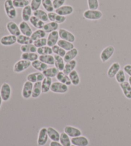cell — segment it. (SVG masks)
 <instances>
[{
    "instance_id": "obj_1",
    "label": "cell",
    "mask_w": 131,
    "mask_h": 146,
    "mask_svg": "<svg viewBox=\"0 0 131 146\" xmlns=\"http://www.w3.org/2000/svg\"><path fill=\"white\" fill-rule=\"evenodd\" d=\"M4 9L5 14L9 19L13 20L17 17L16 8L13 4L12 0H5L4 3Z\"/></svg>"
},
{
    "instance_id": "obj_2",
    "label": "cell",
    "mask_w": 131,
    "mask_h": 146,
    "mask_svg": "<svg viewBox=\"0 0 131 146\" xmlns=\"http://www.w3.org/2000/svg\"><path fill=\"white\" fill-rule=\"evenodd\" d=\"M103 16V12L99 10H86L83 13L85 19L90 21H97Z\"/></svg>"
},
{
    "instance_id": "obj_3",
    "label": "cell",
    "mask_w": 131,
    "mask_h": 146,
    "mask_svg": "<svg viewBox=\"0 0 131 146\" xmlns=\"http://www.w3.org/2000/svg\"><path fill=\"white\" fill-rule=\"evenodd\" d=\"M30 66H31V62L21 59L14 64L13 71L15 73H21L27 70Z\"/></svg>"
},
{
    "instance_id": "obj_4",
    "label": "cell",
    "mask_w": 131,
    "mask_h": 146,
    "mask_svg": "<svg viewBox=\"0 0 131 146\" xmlns=\"http://www.w3.org/2000/svg\"><path fill=\"white\" fill-rule=\"evenodd\" d=\"M69 90V86L60 82H55L52 83L51 91L56 94H65Z\"/></svg>"
},
{
    "instance_id": "obj_5",
    "label": "cell",
    "mask_w": 131,
    "mask_h": 146,
    "mask_svg": "<svg viewBox=\"0 0 131 146\" xmlns=\"http://www.w3.org/2000/svg\"><path fill=\"white\" fill-rule=\"evenodd\" d=\"M12 94V88L8 83H3L0 88V95L3 101H9Z\"/></svg>"
},
{
    "instance_id": "obj_6",
    "label": "cell",
    "mask_w": 131,
    "mask_h": 146,
    "mask_svg": "<svg viewBox=\"0 0 131 146\" xmlns=\"http://www.w3.org/2000/svg\"><path fill=\"white\" fill-rule=\"evenodd\" d=\"M114 53V48L112 46H108L105 48L101 51L100 54V58L103 62H106L113 56Z\"/></svg>"
},
{
    "instance_id": "obj_7",
    "label": "cell",
    "mask_w": 131,
    "mask_h": 146,
    "mask_svg": "<svg viewBox=\"0 0 131 146\" xmlns=\"http://www.w3.org/2000/svg\"><path fill=\"white\" fill-rule=\"evenodd\" d=\"M33 88V83H31L29 81H26L23 85L22 89V96L24 99L28 100L30 98L32 95V91Z\"/></svg>"
},
{
    "instance_id": "obj_8",
    "label": "cell",
    "mask_w": 131,
    "mask_h": 146,
    "mask_svg": "<svg viewBox=\"0 0 131 146\" xmlns=\"http://www.w3.org/2000/svg\"><path fill=\"white\" fill-rule=\"evenodd\" d=\"M48 129L46 127H42L40 129L37 139V145L38 146L45 145L48 140Z\"/></svg>"
},
{
    "instance_id": "obj_9",
    "label": "cell",
    "mask_w": 131,
    "mask_h": 146,
    "mask_svg": "<svg viewBox=\"0 0 131 146\" xmlns=\"http://www.w3.org/2000/svg\"><path fill=\"white\" fill-rule=\"evenodd\" d=\"M7 29L10 35L18 36L21 35V33L19 26L14 21H9L7 23Z\"/></svg>"
},
{
    "instance_id": "obj_10",
    "label": "cell",
    "mask_w": 131,
    "mask_h": 146,
    "mask_svg": "<svg viewBox=\"0 0 131 146\" xmlns=\"http://www.w3.org/2000/svg\"><path fill=\"white\" fill-rule=\"evenodd\" d=\"M60 38L62 40L69 41L70 42L74 43L75 41V36L72 32L69 30H65L64 28H61L58 31Z\"/></svg>"
},
{
    "instance_id": "obj_11",
    "label": "cell",
    "mask_w": 131,
    "mask_h": 146,
    "mask_svg": "<svg viewBox=\"0 0 131 146\" xmlns=\"http://www.w3.org/2000/svg\"><path fill=\"white\" fill-rule=\"evenodd\" d=\"M15 43H17V36L14 35H4L0 38V44L3 46H11Z\"/></svg>"
},
{
    "instance_id": "obj_12",
    "label": "cell",
    "mask_w": 131,
    "mask_h": 146,
    "mask_svg": "<svg viewBox=\"0 0 131 146\" xmlns=\"http://www.w3.org/2000/svg\"><path fill=\"white\" fill-rule=\"evenodd\" d=\"M45 76H44V74L42 72H35L29 74L27 77H26V80L33 83H35L36 82H42L44 80Z\"/></svg>"
},
{
    "instance_id": "obj_13",
    "label": "cell",
    "mask_w": 131,
    "mask_h": 146,
    "mask_svg": "<svg viewBox=\"0 0 131 146\" xmlns=\"http://www.w3.org/2000/svg\"><path fill=\"white\" fill-rule=\"evenodd\" d=\"M64 132L71 138L77 137L82 135V132L79 129L71 126H65L64 127Z\"/></svg>"
},
{
    "instance_id": "obj_14",
    "label": "cell",
    "mask_w": 131,
    "mask_h": 146,
    "mask_svg": "<svg viewBox=\"0 0 131 146\" xmlns=\"http://www.w3.org/2000/svg\"><path fill=\"white\" fill-rule=\"evenodd\" d=\"M59 38L60 35L58 31H54V32L49 33L48 38H47V41H48L47 46L52 48L54 46L56 45L59 40Z\"/></svg>"
},
{
    "instance_id": "obj_15",
    "label": "cell",
    "mask_w": 131,
    "mask_h": 146,
    "mask_svg": "<svg viewBox=\"0 0 131 146\" xmlns=\"http://www.w3.org/2000/svg\"><path fill=\"white\" fill-rule=\"evenodd\" d=\"M56 13L62 16L66 17L67 15H71L74 12V8L70 5H64L59 9L55 10Z\"/></svg>"
},
{
    "instance_id": "obj_16",
    "label": "cell",
    "mask_w": 131,
    "mask_h": 146,
    "mask_svg": "<svg viewBox=\"0 0 131 146\" xmlns=\"http://www.w3.org/2000/svg\"><path fill=\"white\" fill-rule=\"evenodd\" d=\"M48 17L50 21L56 23L58 24H62L66 21V17L62 16L54 12L48 13Z\"/></svg>"
},
{
    "instance_id": "obj_17",
    "label": "cell",
    "mask_w": 131,
    "mask_h": 146,
    "mask_svg": "<svg viewBox=\"0 0 131 146\" xmlns=\"http://www.w3.org/2000/svg\"><path fill=\"white\" fill-rule=\"evenodd\" d=\"M71 143L72 145L75 146H88L89 144V140L87 138L82 136L72 138Z\"/></svg>"
},
{
    "instance_id": "obj_18",
    "label": "cell",
    "mask_w": 131,
    "mask_h": 146,
    "mask_svg": "<svg viewBox=\"0 0 131 146\" xmlns=\"http://www.w3.org/2000/svg\"><path fill=\"white\" fill-rule=\"evenodd\" d=\"M19 26L21 33L22 35L28 36H31V35H32L33 33L32 29H31L30 26L29 25V24L27 22L22 21H21L19 23Z\"/></svg>"
},
{
    "instance_id": "obj_19",
    "label": "cell",
    "mask_w": 131,
    "mask_h": 146,
    "mask_svg": "<svg viewBox=\"0 0 131 146\" xmlns=\"http://www.w3.org/2000/svg\"><path fill=\"white\" fill-rule=\"evenodd\" d=\"M120 70V64L118 62H114V63H112L111 65V66H110L109 68L108 69V71L107 72V76L109 78H115V76L116 75L118 72Z\"/></svg>"
},
{
    "instance_id": "obj_20",
    "label": "cell",
    "mask_w": 131,
    "mask_h": 146,
    "mask_svg": "<svg viewBox=\"0 0 131 146\" xmlns=\"http://www.w3.org/2000/svg\"><path fill=\"white\" fill-rule=\"evenodd\" d=\"M56 80L58 81V82L64 83L65 85H66L67 86H70L72 85L71 81H70L69 75L65 74L63 71H59V72L58 73V74L56 75Z\"/></svg>"
},
{
    "instance_id": "obj_21",
    "label": "cell",
    "mask_w": 131,
    "mask_h": 146,
    "mask_svg": "<svg viewBox=\"0 0 131 146\" xmlns=\"http://www.w3.org/2000/svg\"><path fill=\"white\" fill-rule=\"evenodd\" d=\"M120 87L123 92L125 97L128 100H131V87L129 82H126L120 83Z\"/></svg>"
},
{
    "instance_id": "obj_22",
    "label": "cell",
    "mask_w": 131,
    "mask_h": 146,
    "mask_svg": "<svg viewBox=\"0 0 131 146\" xmlns=\"http://www.w3.org/2000/svg\"><path fill=\"white\" fill-rule=\"evenodd\" d=\"M47 129H48V135L49 139L52 141L59 142L60 139V133L52 127H48Z\"/></svg>"
},
{
    "instance_id": "obj_23",
    "label": "cell",
    "mask_w": 131,
    "mask_h": 146,
    "mask_svg": "<svg viewBox=\"0 0 131 146\" xmlns=\"http://www.w3.org/2000/svg\"><path fill=\"white\" fill-rule=\"evenodd\" d=\"M33 12V11L31 9L30 5H28V6L22 9L21 12V17L22 21L26 22L30 21V18L32 17Z\"/></svg>"
},
{
    "instance_id": "obj_24",
    "label": "cell",
    "mask_w": 131,
    "mask_h": 146,
    "mask_svg": "<svg viewBox=\"0 0 131 146\" xmlns=\"http://www.w3.org/2000/svg\"><path fill=\"white\" fill-rule=\"evenodd\" d=\"M78 50L76 48H74L71 49V50L68 51L66 52V54H65V56L64 57V61L65 63H67V62H69L72 60H74L75 57L78 55Z\"/></svg>"
},
{
    "instance_id": "obj_25",
    "label": "cell",
    "mask_w": 131,
    "mask_h": 146,
    "mask_svg": "<svg viewBox=\"0 0 131 146\" xmlns=\"http://www.w3.org/2000/svg\"><path fill=\"white\" fill-rule=\"evenodd\" d=\"M31 66L33 69H36V71L42 72L48 68V65L44 64V62H41L40 60H36L31 62Z\"/></svg>"
},
{
    "instance_id": "obj_26",
    "label": "cell",
    "mask_w": 131,
    "mask_h": 146,
    "mask_svg": "<svg viewBox=\"0 0 131 146\" xmlns=\"http://www.w3.org/2000/svg\"><path fill=\"white\" fill-rule=\"evenodd\" d=\"M30 22L31 23V25L33 26L34 28H36V29H43L44 26L46 25V23L42 21L39 19L38 18H37L34 15H32V17L30 18Z\"/></svg>"
},
{
    "instance_id": "obj_27",
    "label": "cell",
    "mask_w": 131,
    "mask_h": 146,
    "mask_svg": "<svg viewBox=\"0 0 131 146\" xmlns=\"http://www.w3.org/2000/svg\"><path fill=\"white\" fill-rule=\"evenodd\" d=\"M54 56V66L59 71H63L64 69V67L65 66V62L64 61V59L63 57L58 56V55H55Z\"/></svg>"
},
{
    "instance_id": "obj_28",
    "label": "cell",
    "mask_w": 131,
    "mask_h": 146,
    "mask_svg": "<svg viewBox=\"0 0 131 146\" xmlns=\"http://www.w3.org/2000/svg\"><path fill=\"white\" fill-rule=\"evenodd\" d=\"M33 15L34 16L38 18L39 19H40L44 22H48L49 21V17H48V13H47L46 11H44L43 10L39 9L34 11L33 12Z\"/></svg>"
},
{
    "instance_id": "obj_29",
    "label": "cell",
    "mask_w": 131,
    "mask_h": 146,
    "mask_svg": "<svg viewBox=\"0 0 131 146\" xmlns=\"http://www.w3.org/2000/svg\"><path fill=\"white\" fill-rule=\"evenodd\" d=\"M52 78L45 77L42 82V93H48L51 90V87L52 83Z\"/></svg>"
},
{
    "instance_id": "obj_30",
    "label": "cell",
    "mask_w": 131,
    "mask_h": 146,
    "mask_svg": "<svg viewBox=\"0 0 131 146\" xmlns=\"http://www.w3.org/2000/svg\"><path fill=\"white\" fill-rule=\"evenodd\" d=\"M59 28V24H58L56 23L51 22L46 23L45 26L43 28V30L45 31L46 33H50L54 31H57Z\"/></svg>"
},
{
    "instance_id": "obj_31",
    "label": "cell",
    "mask_w": 131,
    "mask_h": 146,
    "mask_svg": "<svg viewBox=\"0 0 131 146\" xmlns=\"http://www.w3.org/2000/svg\"><path fill=\"white\" fill-rule=\"evenodd\" d=\"M57 45L61 47V48L62 49H64V50L67 51L74 48V44L72 42H70L67 40H62V39H60V40H58Z\"/></svg>"
},
{
    "instance_id": "obj_32",
    "label": "cell",
    "mask_w": 131,
    "mask_h": 146,
    "mask_svg": "<svg viewBox=\"0 0 131 146\" xmlns=\"http://www.w3.org/2000/svg\"><path fill=\"white\" fill-rule=\"evenodd\" d=\"M33 40L31 39V36H26L24 35H20L17 36V43L20 45H26V44H33Z\"/></svg>"
},
{
    "instance_id": "obj_33",
    "label": "cell",
    "mask_w": 131,
    "mask_h": 146,
    "mask_svg": "<svg viewBox=\"0 0 131 146\" xmlns=\"http://www.w3.org/2000/svg\"><path fill=\"white\" fill-rule=\"evenodd\" d=\"M38 60L44 62L48 66H53L54 65V56L52 54H47V55H40Z\"/></svg>"
},
{
    "instance_id": "obj_34",
    "label": "cell",
    "mask_w": 131,
    "mask_h": 146,
    "mask_svg": "<svg viewBox=\"0 0 131 146\" xmlns=\"http://www.w3.org/2000/svg\"><path fill=\"white\" fill-rule=\"evenodd\" d=\"M77 66V62L76 60H72L69 62H67V63L65 64V66L64 67V69L63 72H64L65 74L67 75H69L70 72L75 70V67Z\"/></svg>"
},
{
    "instance_id": "obj_35",
    "label": "cell",
    "mask_w": 131,
    "mask_h": 146,
    "mask_svg": "<svg viewBox=\"0 0 131 146\" xmlns=\"http://www.w3.org/2000/svg\"><path fill=\"white\" fill-rule=\"evenodd\" d=\"M38 54L36 53H22L21 56V59L30 61L31 62L36 60L38 59Z\"/></svg>"
},
{
    "instance_id": "obj_36",
    "label": "cell",
    "mask_w": 131,
    "mask_h": 146,
    "mask_svg": "<svg viewBox=\"0 0 131 146\" xmlns=\"http://www.w3.org/2000/svg\"><path fill=\"white\" fill-rule=\"evenodd\" d=\"M42 92V82H36L34 83L31 98L34 99L38 98L40 96Z\"/></svg>"
},
{
    "instance_id": "obj_37",
    "label": "cell",
    "mask_w": 131,
    "mask_h": 146,
    "mask_svg": "<svg viewBox=\"0 0 131 146\" xmlns=\"http://www.w3.org/2000/svg\"><path fill=\"white\" fill-rule=\"evenodd\" d=\"M20 50L22 53H36L37 51V48L33 44L22 45L20 47Z\"/></svg>"
},
{
    "instance_id": "obj_38",
    "label": "cell",
    "mask_w": 131,
    "mask_h": 146,
    "mask_svg": "<svg viewBox=\"0 0 131 146\" xmlns=\"http://www.w3.org/2000/svg\"><path fill=\"white\" fill-rule=\"evenodd\" d=\"M69 76L70 78V81H71L72 85L74 86H77L79 85L80 78H79V75L77 71L74 70V71H72L69 74Z\"/></svg>"
},
{
    "instance_id": "obj_39",
    "label": "cell",
    "mask_w": 131,
    "mask_h": 146,
    "mask_svg": "<svg viewBox=\"0 0 131 146\" xmlns=\"http://www.w3.org/2000/svg\"><path fill=\"white\" fill-rule=\"evenodd\" d=\"M58 72H59V71L55 67L48 68L47 69H46L45 71H44L42 72L44 76L47 78H51L56 77Z\"/></svg>"
},
{
    "instance_id": "obj_40",
    "label": "cell",
    "mask_w": 131,
    "mask_h": 146,
    "mask_svg": "<svg viewBox=\"0 0 131 146\" xmlns=\"http://www.w3.org/2000/svg\"><path fill=\"white\" fill-rule=\"evenodd\" d=\"M46 35V33L45 31L43 29H38L33 32L32 35L31 36V38L33 41H35L36 40H38V39L45 38Z\"/></svg>"
},
{
    "instance_id": "obj_41",
    "label": "cell",
    "mask_w": 131,
    "mask_h": 146,
    "mask_svg": "<svg viewBox=\"0 0 131 146\" xmlns=\"http://www.w3.org/2000/svg\"><path fill=\"white\" fill-rule=\"evenodd\" d=\"M60 142L63 146H71V140L70 139V137L65 132L60 134Z\"/></svg>"
},
{
    "instance_id": "obj_42",
    "label": "cell",
    "mask_w": 131,
    "mask_h": 146,
    "mask_svg": "<svg viewBox=\"0 0 131 146\" xmlns=\"http://www.w3.org/2000/svg\"><path fill=\"white\" fill-rule=\"evenodd\" d=\"M12 2L16 9H24L30 5V1L28 0H12Z\"/></svg>"
},
{
    "instance_id": "obj_43",
    "label": "cell",
    "mask_w": 131,
    "mask_h": 146,
    "mask_svg": "<svg viewBox=\"0 0 131 146\" xmlns=\"http://www.w3.org/2000/svg\"><path fill=\"white\" fill-rule=\"evenodd\" d=\"M36 53L40 55H47V54H52L53 52H52V48L48 46H46L37 48Z\"/></svg>"
},
{
    "instance_id": "obj_44",
    "label": "cell",
    "mask_w": 131,
    "mask_h": 146,
    "mask_svg": "<svg viewBox=\"0 0 131 146\" xmlns=\"http://www.w3.org/2000/svg\"><path fill=\"white\" fill-rule=\"evenodd\" d=\"M42 5L44 9L46 10V12L48 13L52 12L54 11V7L52 5V0H42Z\"/></svg>"
},
{
    "instance_id": "obj_45",
    "label": "cell",
    "mask_w": 131,
    "mask_h": 146,
    "mask_svg": "<svg viewBox=\"0 0 131 146\" xmlns=\"http://www.w3.org/2000/svg\"><path fill=\"white\" fill-rule=\"evenodd\" d=\"M52 49L54 54H56V55L62 56L63 58H64L65 55V54H66V51L64 50V49H62L61 47L58 46L57 44L56 45L54 46L53 47H52Z\"/></svg>"
},
{
    "instance_id": "obj_46",
    "label": "cell",
    "mask_w": 131,
    "mask_h": 146,
    "mask_svg": "<svg viewBox=\"0 0 131 146\" xmlns=\"http://www.w3.org/2000/svg\"><path fill=\"white\" fill-rule=\"evenodd\" d=\"M115 79H116V82L120 83V84L125 82V80H126V76H125V71L124 70L120 69V71L118 72L116 75L115 76Z\"/></svg>"
},
{
    "instance_id": "obj_47",
    "label": "cell",
    "mask_w": 131,
    "mask_h": 146,
    "mask_svg": "<svg viewBox=\"0 0 131 146\" xmlns=\"http://www.w3.org/2000/svg\"><path fill=\"white\" fill-rule=\"evenodd\" d=\"M88 9L98 10L99 7V0H87Z\"/></svg>"
},
{
    "instance_id": "obj_48",
    "label": "cell",
    "mask_w": 131,
    "mask_h": 146,
    "mask_svg": "<svg viewBox=\"0 0 131 146\" xmlns=\"http://www.w3.org/2000/svg\"><path fill=\"white\" fill-rule=\"evenodd\" d=\"M42 0H31L30 5L33 12L40 9V7L42 5Z\"/></svg>"
},
{
    "instance_id": "obj_49",
    "label": "cell",
    "mask_w": 131,
    "mask_h": 146,
    "mask_svg": "<svg viewBox=\"0 0 131 146\" xmlns=\"http://www.w3.org/2000/svg\"><path fill=\"white\" fill-rule=\"evenodd\" d=\"M33 44L35 46L36 48H41V47L47 46V44H48V41H47L46 38H42L34 41Z\"/></svg>"
},
{
    "instance_id": "obj_50",
    "label": "cell",
    "mask_w": 131,
    "mask_h": 146,
    "mask_svg": "<svg viewBox=\"0 0 131 146\" xmlns=\"http://www.w3.org/2000/svg\"><path fill=\"white\" fill-rule=\"evenodd\" d=\"M66 0H52V5L54 10L59 9L65 5Z\"/></svg>"
},
{
    "instance_id": "obj_51",
    "label": "cell",
    "mask_w": 131,
    "mask_h": 146,
    "mask_svg": "<svg viewBox=\"0 0 131 146\" xmlns=\"http://www.w3.org/2000/svg\"><path fill=\"white\" fill-rule=\"evenodd\" d=\"M124 71L125 73L131 76V65L130 64H127L124 67Z\"/></svg>"
},
{
    "instance_id": "obj_52",
    "label": "cell",
    "mask_w": 131,
    "mask_h": 146,
    "mask_svg": "<svg viewBox=\"0 0 131 146\" xmlns=\"http://www.w3.org/2000/svg\"><path fill=\"white\" fill-rule=\"evenodd\" d=\"M49 146H63L61 143L59 142H55V141H52L50 144H49Z\"/></svg>"
},
{
    "instance_id": "obj_53",
    "label": "cell",
    "mask_w": 131,
    "mask_h": 146,
    "mask_svg": "<svg viewBox=\"0 0 131 146\" xmlns=\"http://www.w3.org/2000/svg\"><path fill=\"white\" fill-rule=\"evenodd\" d=\"M2 102H3V100H2V98H1V95H0V108H1V107Z\"/></svg>"
},
{
    "instance_id": "obj_54",
    "label": "cell",
    "mask_w": 131,
    "mask_h": 146,
    "mask_svg": "<svg viewBox=\"0 0 131 146\" xmlns=\"http://www.w3.org/2000/svg\"><path fill=\"white\" fill-rule=\"evenodd\" d=\"M129 84H130V87H131V76H130L129 78Z\"/></svg>"
},
{
    "instance_id": "obj_55",
    "label": "cell",
    "mask_w": 131,
    "mask_h": 146,
    "mask_svg": "<svg viewBox=\"0 0 131 146\" xmlns=\"http://www.w3.org/2000/svg\"><path fill=\"white\" fill-rule=\"evenodd\" d=\"M71 146H75V145H71Z\"/></svg>"
},
{
    "instance_id": "obj_56",
    "label": "cell",
    "mask_w": 131,
    "mask_h": 146,
    "mask_svg": "<svg viewBox=\"0 0 131 146\" xmlns=\"http://www.w3.org/2000/svg\"><path fill=\"white\" fill-rule=\"evenodd\" d=\"M28 1H29V0H28Z\"/></svg>"
}]
</instances>
